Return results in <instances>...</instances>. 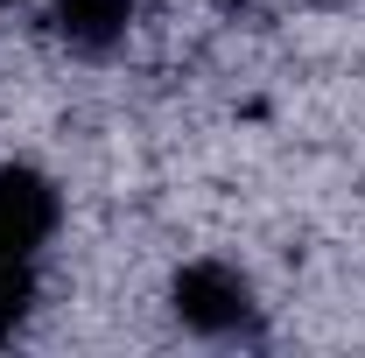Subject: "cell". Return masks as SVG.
I'll return each mask as SVG.
<instances>
[{"label":"cell","mask_w":365,"mask_h":358,"mask_svg":"<svg viewBox=\"0 0 365 358\" xmlns=\"http://www.w3.org/2000/svg\"><path fill=\"white\" fill-rule=\"evenodd\" d=\"M0 7H7V0H0Z\"/></svg>","instance_id":"cell-5"},{"label":"cell","mask_w":365,"mask_h":358,"mask_svg":"<svg viewBox=\"0 0 365 358\" xmlns=\"http://www.w3.org/2000/svg\"><path fill=\"white\" fill-rule=\"evenodd\" d=\"M29 302H36V260H0V344L29 323Z\"/></svg>","instance_id":"cell-4"},{"label":"cell","mask_w":365,"mask_h":358,"mask_svg":"<svg viewBox=\"0 0 365 358\" xmlns=\"http://www.w3.org/2000/svg\"><path fill=\"white\" fill-rule=\"evenodd\" d=\"M56 232V190L36 169H0V260H36Z\"/></svg>","instance_id":"cell-2"},{"label":"cell","mask_w":365,"mask_h":358,"mask_svg":"<svg viewBox=\"0 0 365 358\" xmlns=\"http://www.w3.org/2000/svg\"><path fill=\"white\" fill-rule=\"evenodd\" d=\"M134 21V0H56V29L78 49H113Z\"/></svg>","instance_id":"cell-3"},{"label":"cell","mask_w":365,"mask_h":358,"mask_svg":"<svg viewBox=\"0 0 365 358\" xmlns=\"http://www.w3.org/2000/svg\"><path fill=\"white\" fill-rule=\"evenodd\" d=\"M176 316L190 330H204V337H225V330H239L253 316V288L225 260H197V267L176 274Z\"/></svg>","instance_id":"cell-1"}]
</instances>
